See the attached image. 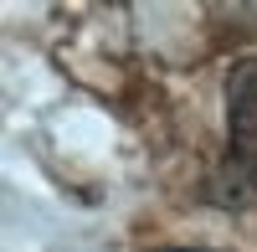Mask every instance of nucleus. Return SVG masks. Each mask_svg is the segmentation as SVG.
Masks as SVG:
<instances>
[{"mask_svg": "<svg viewBox=\"0 0 257 252\" xmlns=\"http://www.w3.org/2000/svg\"><path fill=\"white\" fill-rule=\"evenodd\" d=\"M226 160L257 175V57H242L226 77Z\"/></svg>", "mask_w": 257, "mask_h": 252, "instance_id": "f257e3e1", "label": "nucleus"}, {"mask_svg": "<svg viewBox=\"0 0 257 252\" xmlns=\"http://www.w3.org/2000/svg\"><path fill=\"white\" fill-rule=\"evenodd\" d=\"M170 252H201V247H170Z\"/></svg>", "mask_w": 257, "mask_h": 252, "instance_id": "f03ea898", "label": "nucleus"}]
</instances>
